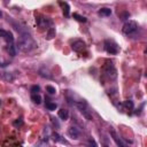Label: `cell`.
<instances>
[{"mask_svg": "<svg viewBox=\"0 0 147 147\" xmlns=\"http://www.w3.org/2000/svg\"><path fill=\"white\" fill-rule=\"evenodd\" d=\"M0 37L5 39V41L9 45V44H13L14 42V36L10 31H6V30H2L0 29Z\"/></svg>", "mask_w": 147, "mask_h": 147, "instance_id": "cell-5", "label": "cell"}, {"mask_svg": "<svg viewBox=\"0 0 147 147\" xmlns=\"http://www.w3.org/2000/svg\"><path fill=\"white\" fill-rule=\"evenodd\" d=\"M55 34H56L55 28H49V29L47 30V32H46V39H47V40H52V39L55 37Z\"/></svg>", "mask_w": 147, "mask_h": 147, "instance_id": "cell-11", "label": "cell"}, {"mask_svg": "<svg viewBox=\"0 0 147 147\" xmlns=\"http://www.w3.org/2000/svg\"><path fill=\"white\" fill-rule=\"evenodd\" d=\"M36 47V41L29 33H21L17 40V48L22 52H29Z\"/></svg>", "mask_w": 147, "mask_h": 147, "instance_id": "cell-1", "label": "cell"}, {"mask_svg": "<svg viewBox=\"0 0 147 147\" xmlns=\"http://www.w3.org/2000/svg\"><path fill=\"white\" fill-rule=\"evenodd\" d=\"M46 91H47L51 95H53V94H55V93H56L55 87H53V86H51V85H47V86H46Z\"/></svg>", "mask_w": 147, "mask_h": 147, "instance_id": "cell-18", "label": "cell"}, {"mask_svg": "<svg viewBox=\"0 0 147 147\" xmlns=\"http://www.w3.org/2000/svg\"><path fill=\"white\" fill-rule=\"evenodd\" d=\"M8 53H9L11 56H14V55L16 54V51H15V46H14L13 44H9V45H8Z\"/></svg>", "mask_w": 147, "mask_h": 147, "instance_id": "cell-16", "label": "cell"}, {"mask_svg": "<svg viewBox=\"0 0 147 147\" xmlns=\"http://www.w3.org/2000/svg\"><path fill=\"white\" fill-rule=\"evenodd\" d=\"M103 47H105V51L107 53H109V54H117L119 52V46L114 40H110V39H106L105 40Z\"/></svg>", "mask_w": 147, "mask_h": 147, "instance_id": "cell-2", "label": "cell"}, {"mask_svg": "<svg viewBox=\"0 0 147 147\" xmlns=\"http://www.w3.org/2000/svg\"><path fill=\"white\" fill-rule=\"evenodd\" d=\"M98 14L101 15V16H110L111 15V9L110 8H101L98 11Z\"/></svg>", "mask_w": 147, "mask_h": 147, "instance_id": "cell-13", "label": "cell"}, {"mask_svg": "<svg viewBox=\"0 0 147 147\" xmlns=\"http://www.w3.org/2000/svg\"><path fill=\"white\" fill-rule=\"evenodd\" d=\"M74 18H76L77 21H79V22H86V17H84V16H80L79 14H77V13H75L74 15Z\"/></svg>", "mask_w": 147, "mask_h": 147, "instance_id": "cell-17", "label": "cell"}, {"mask_svg": "<svg viewBox=\"0 0 147 147\" xmlns=\"http://www.w3.org/2000/svg\"><path fill=\"white\" fill-rule=\"evenodd\" d=\"M137 29H138L137 22H134V21H127V22L124 23L122 31H123L124 34H132V33H134L137 31Z\"/></svg>", "mask_w": 147, "mask_h": 147, "instance_id": "cell-3", "label": "cell"}, {"mask_svg": "<svg viewBox=\"0 0 147 147\" xmlns=\"http://www.w3.org/2000/svg\"><path fill=\"white\" fill-rule=\"evenodd\" d=\"M60 6L62 7V10H63V15H64L65 17H69L70 8H69V5H68V2H60Z\"/></svg>", "mask_w": 147, "mask_h": 147, "instance_id": "cell-10", "label": "cell"}, {"mask_svg": "<svg viewBox=\"0 0 147 147\" xmlns=\"http://www.w3.org/2000/svg\"><path fill=\"white\" fill-rule=\"evenodd\" d=\"M71 48L75 51V52H83L85 48H86V44L83 41V40H75L72 44H71Z\"/></svg>", "mask_w": 147, "mask_h": 147, "instance_id": "cell-6", "label": "cell"}, {"mask_svg": "<svg viewBox=\"0 0 147 147\" xmlns=\"http://www.w3.org/2000/svg\"><path fill=\"white\" fill-rule=\"evenodd\" d=\"M0 17H2V11L0 10Z\"/></svg>", "mask_w": 147, "mask_h": 147, "instance_id": "cell-22", "label": "cell"}, {"mask_svg": "<svg viewBox=\"0 0 147 147\" xmlns=\"http://www.w3.org/2000/svg\"><path fill=\"white\" fill-rule=\"evenodd\" d=\"M68 136L70 138H72V139H78L80 137V131L76 126H70L68 129Z\"/></svg>", "mask_w": 147, "mask_h": 147, "instance_id": "cell-8", "label": "cell"}, {"mask_svg": "<svg viewBox=\"0 0 147 147\" xmlns=\"http://www.w3.org/2000/svg\"><path fill=\"white\" fill-rule=\"evenodd\" d=\"M31 100H32V102L36 103V105L41 103V96L39 95V93H32V94H31Z\"/></svg>", "mask_w": 147, "mask_h": 147, "instance_id": "cell-12", "label": "cell"}, {"mask_svg": "<svg viewBox=\"0 0 147 147\" xmlns=\"http://www.w3.org/2000/svg\"><path fill=\"white\" fill-rule=\"evenodd\" d=\"M30 91H31V93H38V92L40 91V87H39L38 85H33Z\"/></svg>", "mask_w": 147, "mask_h": 147, "instance_id": "cell-21", "label": "cell"}, {"mask_svg": "<svg viewBox=\"0 0 147 147\" xmlns=\"http://www.w3.org/2000/svg\"><path fill=\"white\" fill-rule=\"evenodd\" d=\"M110 134H111V137H113V139H114V141L116 142V145H118V146H124V144L121 141V139H118V137L116 136V133H115V131H110Z\"/></svg>", "mask_w": 147, "mask_h": 147, "instance_id": "cell-14", "label": "cell"}, {"mask_svg": "<svg viewBox=\"0 0 147 147\" xmlns=\"http://www.w3.org/2000/svg\"><path fill=\"white\" fill-rule=\"evenodd\" d=\"M76 106H77V108L80 110V113L87 118V119H91L92 117H91V115H90V113H88V110L86 109V105L84 103V102H76L75 103Z\"/></svg>", "mask_w": 147, "mask_h": 147, "instance_id": "cell-7", "label": "cell"}, {"mask_svg": "<svg viewBox=\"0 0 147 147\" xmlns=\"http://www.w3.org/2000/svg\"><path fill=\"white\" fill-rule=\"evenodd\" d=\"M105 75L111 80V79H115L117 74H116V69L114 68V65L111 63H108L106 67H105Z\"/></svg>", "mask_w": 147, "mask_h": 147, "instance_id": "cell-4", "label": "cell"}, {"mask_svg": "<svg viewBox=\"0 0 147 147\" xmlns=\"http://www.w3.org/2000/svg\"><path fill=\"white\" fill-rule=\"evenodd\" d=\"M13 125H14L15 127H17V126H22V125H23V121H22L21 118H17V119L13 123Z\"/></svg>", "mask_w": 147, "mask_h": 147, "instance_id": "cell-20", "label": "cell"}, {"mask_svg": "<svg viewBox=\"0 0 147 147\" xmlns=\"http://www.w3.org/2000/svg\"><path fill=\"white\" fill-rule=\"evenodd\" d=\"M46 108H47L48 110H55V109L57 108V105H56L55 102L48 101V102H46Z\"/></svg>", "mask_w": 147, "mask_h": 147, "instance_id": "cell-15", "label": "cell"}, {"mask_svg": "<svg viewBox=\"0 0 147 147\" xmlns=\"http://www.w3.org/2000/svg\"><path fill=\"white\" fill-rule=\"evenodd\" d=\"M57 116L62 119V121H67L69 118V111L64 108H61L59 111H57Z\"/></svg>", "mask_w": 147, "mask_h": 147, "instance_id": "cell-9", "label": "cell"}, {"mask_svg": "<svg viewBox=\"0 0 147 147\" xmlns=\"http://www.w3.org/2000/svg\"><path fill=\"white\" fill-rule=\"evenodd\" d=\"M124 106L129 109H132L133 108V102L131 100H126V101H124Z\"/></svg>", "mask_w": 147, "mask_h": 147, "instance_id": "cell-19", "label": "cell"}]
</instances>
